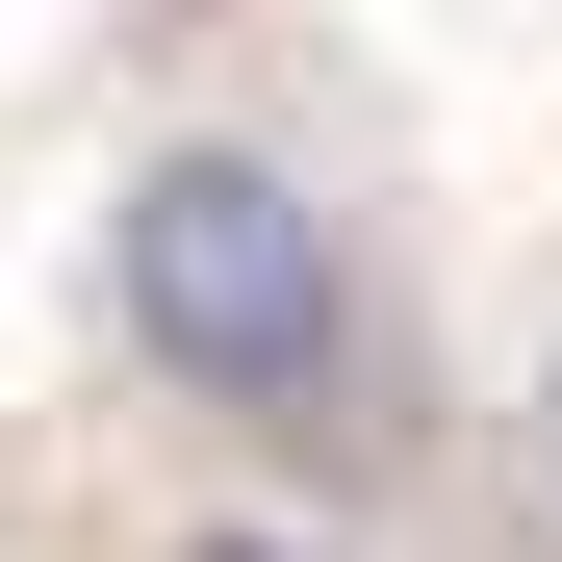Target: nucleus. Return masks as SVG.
Returning a JSON list of instances; mask_svg holds the SVG:
<instances>
[{
	"label": "nucleus",
	"mask_w": 562,
	"mask_h": 562,
	"mask_svg": "<svg viewBox=\"0 0 562 562\" xmlns=\"http://www.w3.org/2000/svg\"><path fill=\"white\" fill-rule=\"evenodd\" d=\"M103 307H128V358L154 384H205V409H256V435H307L333 409V205L281 154H128V205H103Z\"/></svg>",
	"instance_id": "f257e3e1"
},
{
	"label": "nucleus",
	"mask_w": 562,
	"mask_h": 562,
	"mask_svg": "<svg viewBox=\"0 0 562 562\" xmlns=\"http://www.w3.org/2000/svg\"><path fill=\"white\" fill-rule=\"evenodd\" d=\"M205 562H281V537H205Z\"/></svg>",
	"instance_id": "7ed1b4c3"
},
{
	"label": "nucleus",
	"mask_w": 562,
	"mask_h": 562,
	"mask_svg": "<svg viewBox=\"0 0 562 562\" xmlns=\"http://www.w3.org/2000/svg\"><path fill=\"white\" fill-rule=\"evenodd\" d=\"M537 486H562V384H537Z\"/></svg>",
	"instance_id": "f03ea898"
}]
</instances>
